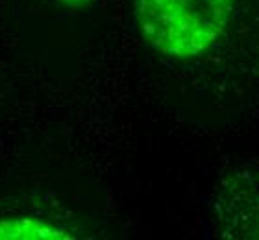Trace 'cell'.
<instances>
[{
	"label": "cell",
	"instance_id": "obj_4",
	"mask_svg": "<svg viewBox=\"0 0 259 240\" xmlns=\"http://www.w3.org/2000/svg\"><path fill=\"white\" fill-rule=\"evenodd\" d=\"M54 2L65 6V8H69V10H80V8L87 6L89 2H93V0H54Z\"/></svg>",
	"mask_w": 259,
	"mask_h": 240
},
{
	"label": "cell",
	"instance_id": "obj_1",
	"mask_svg": "<svg viewBox=\"0 0 259 240\" xmlns=\"http://www.w3.org/2000/svg\"><path fill=\"white\" fill-rule=\"evenodd\" d=\"M237 0H134L145 41L168 58H194L226 30Z\"/></svg>",
	"mask_w": 259,
	"mask_h": 240
},
{
	"label": "cell",
	"instance_id": "obj_3",
	"mask_svg": "<svg viewBox=\"0 0 259 240\" xmlns=\"http://www.w3.org/2000/svg\"><path fill=\"white\" fill-rule=\"evenodd\" d=\"M250 222H252V227H250V233L246 236H254V238H259V194H257V200H255L254 209H252V216H250Z\"/></svg>",
	"mask_w": 259,
	"mask_h": 240
},
{
	"label": "cell",
	"instance_id": "obj_2",
	"mask_svg": "<svg viewBox=\"0 0 259 240\" xmlns=\"http://www.w3.org/2000/svg\"><path fill=\"white\" fill-rule=\"evenodd\" d=\"M45 240V238H72L61 227L39 218H0V240Z\"/></svg>",
	"mask_w": 259,
	"mask_h": 240
}]
</instances>
